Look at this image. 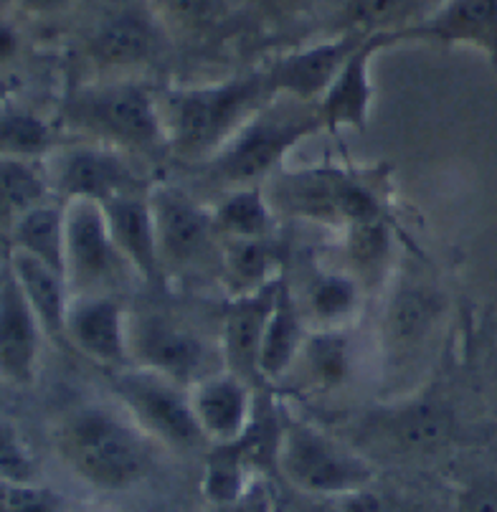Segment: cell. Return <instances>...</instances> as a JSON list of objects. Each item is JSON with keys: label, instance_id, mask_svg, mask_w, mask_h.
Listing matches in <instances>:
<instances>
[{"label": "cell", "instance_id": "ac0fdd59", "mask_svg": "<svg viewBox=\"0 0 497 512\" xmlns=\"http://www.w3.org/2000/svg\"><path fill=\"white\" fill-rule=\"evenodd\" d=\"M366 39L368 36H363V33L343 31L333 41L295 51V54L274 61L267 69L274 97H292L297 102L317 104V99L328 92V87L338 77L345 61L350 59V54Z\"/></svg>", "mask_w": 497, "mask_h": 512}, {"label": "cell", "instance_id": "52a82bcc", "mask_svg": "<svg viewBox=\"0 0 497 512\" xmlns=\"http://www.w3.org/2000/svg\"><path fill=\"white\" fill-rule=\"evenodd\" d=\"M64 125L120 153H158L165 145L158 94L135 79L89 84L64 102Z\"/></svg>", "mask_w": 497, "mask_h": 512}, {"label": "cell", "instance_id": "f35d334b", "mask_svg": "<svg viewBox=\"0 0 497 512\" xmlns=\"http://www.w3.org/2000/svg\"><path fill=\"white\" fill-rule=\"evenodd\" d=\"M18 54V33L8 23L0 21V66L8 64Z\"/></svg>", "mask_w": 497, "mask_h": 512}, {"label": "cell", "instance_id": "7c38bea8", "mask_svg": "<svg viewBox=\"0 0 497 512\" xmlns=\"http://www.w3.org/2000/svg\"><path fill=\"white\" fill-rule=\"evenodd\" d=\"M64 277L71 297L110 295L135 277L112 241L99 203H64Z\"/></svg>", "mask_w": 497, "mask_h": 512}, {"label": "cell", "instance_id": "7a4b0ae2", "mask_svg": "<svg viewBox=\"0 0 497 512\" xmlns=\"http://www.w3.org/2000/svg\"><path fill=\"white\" fill-rule=\"evenodd\" d=\"M274 99L267 69L158 94L165 145L186 163H206Z\"/></svg>", "mask_w": 497, "mask_h": 512}, {"label": "cell", "instance_id": "60d3db41", "mask_svg": "<svg viewBox=\"0 0 497 512\" xmlns=\"http://www.w3.org/2000/svg\"><path fill=\"white\" fill-rule=\"evenodd\" d=\"M264 8L267 11H274V13H284V11H290V6H295L297 0H262Z\"/></svg>", "mask_w": 497, "mask_h": 512}, {"label": "cell", "instance_id": "7402d4cb", "mask_svg": "<svg viewBox=\"0 0 497 512\" xmlns=\"http://www.w3.org/2000/svg\"><path fill=\"white\" fill-rule=\"evenodd\" d=\"M394 36L396 44L406 39L472 44L497 66V0H447L432 16Z\"/></svg>", "mask_w": 497, "mask_h": 512}, {"label": "cell", "instance_id": "30bf717a", "mask_svg": "<svg viewBox=\"0 0 497 512\" xmlns=\"http://www.w3.org/2000/svg\"><path fill=\"white\" fill-rule=\"evenodd\" d=\"M110 386L120 409L158 447L175 449V452L208 447L206 436L201 434L193 416L188 388L135 365L112 371Z\"/></svg>", "mask_w": 497, "mask_h": 512}, {"label": "cell", "instance_id": "e0dca14e", "mask_svg": "<svg viewBox=\"0 0 497 512\" xmlns=\"http://www.w3.org/2000/svg\"><path fill=\"white\" fill-rule=\"evenodd\" d=\"M396 44L394 33H371L358 49L350 54L328 92L317 99V117L325 132L358 130L366 132L373 107L371 61L386 46Z\"/></svg>", "mask_w": 497, "mask_h": 512}, {"label": "cell", "instance_id": "9c48e42d", "mask_svg": "<svg viewBox=\"0 0 497 512\" xmlns=\"http://www.w3.org/2000/svg\"><path fill=\"white\" fill-rule=\"evenodd\" d=\"M158 236L160 267L168 279H188L213 274L221 277L224 239L213 226L211 208L201 206L186 191L155 186L148 193Z\"/></svg>", "mask_w": 497, "mask_h": 512}, {"label": "cell", "instance_id": "8992f818", "mask_svg": "<svg viewBox=\"0 0 497 512\" xmlns=\"http://www.w3.org/2000/svg\"><path fill=\"white\" fill-rule=\"evenodd\" d=\"M274 467L287 485L323 502L368 495L378 477L366 454L290 414L279 416Z\"/></svg>", "mask_w": 497, "mask_h": 512}, {"label": "cell", "instance_id": "277c9868", "mask_svg": "<svg viewBox=\"0 0 497 512\" xmlns=\"http://www.w3.org/2000/svg\"><path fill=\"white\" fill-rule=\"evenodd\" d=\"M378 317V353L383 381L391 388L414 383L449 310V297L432 277L399 262L386 287Z\"/></svg>", "mask_w": 497, "mask_h": 512}, {"label": "cell", "instance_id": "d6a6232c", "mask_svg": "<svg viewBox=\"0 0 497 512\" xmlns=\"http://www.w3.org/2000/svg\"><path fill=\"white\" fill-rule=\"evenodd\" d=\"M429 0H348L345 31L363 33H399L411 26V18Z\"/></svg>", "mask_w": 497, "mask_h": 512}, {"label": "cell", "instance_id": "e575fe53", "mask_svg": "<svg viewBox=\"0 0 497 512\" xmlns=\"http://www.w3.org/2000/svg\"><path fill=\"white\" fill-rule=\"evenodd\" d=\"M0 512H66V505L44 485H16L0 480Z\"/></svg>", "mask_w": 497, "mask_h": 512}, {"label": "cell", "instance_id": "5b68a950", "mask_svg": "<svg viewBox=\"0 0 497 512\" xmlns=\"http://www.w3.org/2000/svg\"><path fill=\"white\" fill-rule=\"evenodd\" d=\"M323 132L315 104L297 102L292 97H274L246 122L219 153L201 163L208 178L226 191L231 188L262 186L279 168L284 158L305 142Z\"/></svg>", "mask_w": 497, "mask_h": 512}, {"label": "cell", "instance_id": "484cf974", "mask_svg": "<svg viewBox=\"0 0 497 512\" xmlns=\"http://www.w3.org/2000/svg\"><path fill=\"white\" fill-rule=\"evenodd\" d=\"M307 333H310V327H307L300 305H297L290 279L284 274L277 289V300H274L272 312H269L262 355H259V371H262L267 386L282 381L295 368Z\"/></svg>", "mask_w": 497, "mask_h": 512}, {"label": "cell", "instance_id": "9a60e30c", "mask_svg": "<svg viewBox=\"0 0 497 512\" xmlns=\"http://www.w3.org/2000/svg\"><path fill=\"white\" fill-rule=\"evenodd\" d=\"M66 348L77 350L107 371H122L127 358V310L120 297H71L64 322Z\"/></svg>", "mask_w": 497, "mask_h": 512}, {"label": "cell", "instance_id": "3957f363", "mask_svg": "<svg viewBox=\"0 0 497 512\" xmlns=\"http://www.w3.org/2000/svg\"><path fill=\"white\" fill-rule=\"evenodd\" d=\"M158 444L122 409L84 404L56 429V449L79 480L102 492H125L148 477Z\"/></svg>", "mask_w": 497, "mask_h": 512}, {"label": "cell", "instance_id": "5bb4252c", "mask_svg": "<svg viewBox=\"0 0 497 512\" xmlns=\"http://www.w3.org/2000/svg\"><path fill=\"white\" fill-rule=\"evenodd\" d=\"M282 277L277 282L267 284L264 289H259V292H254V295L231 297L224 315H221L219 335H216L224 371L241 378L254 391L267 388L262 371H259V355H262L264 330H267L269 312H272L274 300H277V289Z\"/></svg>", "mask_w": 497, "mask_h": 512}, {"label": "cell", "instance_id": "ffe728a7", "mask_svg": "<svg viewBox=\"0 0 497 512\" xmlns=\"http://www.w3.org/2000/svg\"><path fill=\"white\" fill-rule=\"evenodd\" d=\"M168 36L150 16L140 11H122L107 18L89 39V59L99 69H137L163 59Z\"/></svg>", "mask_w": 497, "mask_h": 512}, {"label": "cell", "instance_id": "d590c367", "mask_svg": "<svg viewBox=\"0 0 497 512\" xmlns=\"http://www.w3.org/2000/svg\"><path fill=\"white\" fill-rule=\"evenodd\" d=\"M457 512H497V477L495 474H477L462 482L454 497Z\"/></svg>", "mask_w": 497, "mask_h": 512}, {"label": "cell", "instance_id": "4316f807", "mask_svg": "<svg viewBox=\"0 0 497 512\" xmlns=\"http://www.w3.org/2000/svg\"><path fill=\"white\" fill-rule=\"evenodd\" d=\"M284 274L282 249L267 239H226L221 251V282L231 297L254 295Z\"/></svg>", "mask_w": 497, "mask_h": 512}, {"label": "cell", "instance_id": "74e56055", "mask_svg": "<svg viewBox=\"0 0 497 512\" xmlns=\"http://www.w3.org/2000/svg\"><path fill=\"white\" fill-rule=\"evenodd\" d=\"M323 512H383V510L373 505V502H366V495H361V497H348V500H333L330 502V507H325Z\"/></svg>", "mask_w": 497, "mask_h": 512}, {"label": "cell", "instance_id": "d6986e66", "mask_svg": "<svg viewBox=\"0 0 497 512\" xmlns=\"http://www.w3.org/2000/svg\"><path fill=\"white\" fill-rule=\"evenodd\" d=\"M191 393V409L196 424L208 444L236 442L257 414V393L246 386L241 378L231 376L229 371H219L203 378Z\"/></svg>", "mask_w": 497, "mask_h": 512}, {"label": "cell", "instance_id": "f1b7e54d", "mask_svg": "<svg viewBox=\"0 0 497 512\" xmlns=\"http://www.w3.org/2000/svg\"><path fill=\"white\" fill-rule=\"evenodd\" d=\"M297 363L317 391L343 388L353 376V340L348 330H310ZM295 363V365H297Z\"/></svg>", "mask_w": 497, "mask_h": 512}, {"label": "cell", "instance_id": "836d02e7", "mask_svg": "<svg viewBox=\"0 0 497 512\" xmlns=\"http://www.w3.org/2000/svg\"><path fill=\"white\" fill-rule=\"evenodd\" d=\"M0 480L39 485V459L23 431L6 416H0Z\"/></svg>", "mask_w": 497, "mask_h": 512}, {"label": "cell", "instance_id": "cb8c5ba5", "mask_svg": "<svg viewBox=\"0 0 497 512\" xmlns=\"http://www.w3.org/2000/svg\"><path fill=\"white\" fill-rule=\"evenodd\" d=\"M399 239L391 216L355 224L343 231V269L363 289V295H378L399 269Z\"/></svg>", "mask_w": 497, "mask_h": 512}, {"label": "cell", "instance_id": "4fadbf2b", "mask_svg": "<svg viewBox=\"0 0 497 512\" xmlns=\"http://www.w3.org/2000/svg\"><path fill=\"white\" fill-rule=\"evenodd\" d=\"M46 175L59 203L92 201L104 206L117 196L150 191L127 163L125 153L94 142L51 155V168H46Z\"/></svg>", "mask_w": 497, "mask_h": 512}, {"label": "cell", "instance_id": "2e32d148", "mask_svg": "<svg viewBox=\"0 0 497 512\" xmlns=\"http://www.w3.org/2000/svg\"><path fill=\"white\" fill-rule=\"evenodd\" d=\"M44 327L8 262L0 267V381L28 388L39 378Z\"/></svg>", "mask_w": 497, "mask_h": 512}, {"label": "cell", "instance_id": "6da1fadb", "mask_svg": "<svg viewBox=\"0 0 497 512\" xmlns=\"http://www.w3.org/2000/svg\"><path fill=\"white\" fill-rule=\"evenodd\" d=\"M394 165H307L279 168L264 180L274 216L345 231L388 216Z\"/></svg>", "mask_w": 497, "mask_h": 512}, {"label": "cell", "instance_id": "603a6c76", "mask_svg": "<svg viewBox=\"0 0 497 512\" xmlns=\"http://www.w3.org/2000/svg\"><path fill=\"white\" fill-rule=\"evenodd\" d=\"M292 292L310 330H350L366 302L363 289L345 269H325L315 262L300 287L292 284Z\"/></svg>", "mask_w": 497, "mask_h": 512}, {"label": "cell", "instance_id": "f546056e", "mask_svg": "<svg viewBox=\"0 0 497 512\" xmlns=\"http://www.w3.org/2000/svg\"><path fill=\"white\" fill-rule=\"evenodd\" d=\"M213 226L221 239H267L274 226V211L264 186L224 191L211 208Z\"/></svg>", "mask_w": 497, "mask_h": 512}, {"label": "cell", "instance_id": "1f68e13d", "mask_svg": "<svg viewBox=\"0 0 497 512\" xmlns=\"http://www.w3.org/2000/svg\"><path fill=\"white\" fill-rule=\"evenodd\" d=\"M56 148V130L41 115L23 107L0 109V155L41 160Z\"/></svg>", "mask_w": 497, "mask_h": 512}, {"label": "cell", "instance_id": "4dcf8cb0", "mask_svg": "<svg viewBox=\"0 0 497 512\" xmlns=\"http://www.w3.org/2000/svg\"><path fill=\"white\" fill-rule=\"evenodd\" d=\"M64 203L46 201L28 211L8 234L11 249L49 264L64 274Z\"/></svg>", "mask_w": 497, "mask_h": 512}, {"label": "cell", "instance_id": "d4e9b609", "mask_svg": "<svg viewBox=\"0 0 497 512\" xmlns=\"http://www.w3.org/2000/svg\"><path fill=\"white\" fill-rule=\"evenodd\" d=\"M6 262L11 267L13 277H16L18 287L23 289L31 310L39 317L46 338L54 340L56 345H66L64 322L71 302V292L64 274L18 249L8 251Z\"/></svg>", "mask_w": 497, "mask_h": 512}, {"label": "cell", "instance_id": "44dd1931", "mask_svg": "<svg viewBox=\"0 0 497 512\" xmlns=\"http://www.w3.org/2000/svg\"><path fill=\"white\" fill-rule=\"evenodd\" d=\"M150 191L127 193L104 203V216L110 226L112 241L122 254L135 277L150 287H165L163 267H160L158 236H155L153 208H150Z\"/></svg>", "mask_w": 497, "mask_h": 512}, {"label": "cell", "instance_id": "ab89813d", "mask_svg": "<svg viewBox=\"0 0 497 512\" xmlns=\"http://www.w3.org/2000/svg\"><path fill=\"white\" fill-rule=\"evenodd\" d=\"M26 11L31 13H51V11H59L64 8L69 0H18Z\"/></svg>", "mask_w": 497, "mask_h": 512}, {"label": "cell", "instance_id": "ba28073f", "mask_svg": "<svg viewBox=\"0 0 497 512\" xmlns=\"http://www.w3.org/2000/svg\"><path fill=\"white\" fill-rule=\"evenodd\" d=\"M127 358L142 371L193 388L203 378L224 371L219 343L198 327L165 312H127Z\"/></svg>", "mask_w": 497, "mask_h": 512}, {"label": "cell", "instance_id": "8d00e7d4", "mask_svg": "<svg viewBox=\"0 0 497 512\" xmlns=\"http://www.w3.org/2000/svg\"><path fill=\"white\" fill-rule=\"evenodd\" d=\"M170 13H173L183 26L201 28L211 26L216 18L224 11V3L221 0H168Z\"/></svg>", "mask_w": 497, "mask_h": 512}, {"label": "cell", "instance_id": "8fae6325", "mask_svg": "<svg viewBox=\"0 0 497 512\" xmlns=\"http://www.w3.org/2000/svg\"><path fill=\"white\" fill-rule=\"evenodd\" d=\"M361 431L409 457H434L457 444L462 426L452 398L437 388H426L368 411Z\"/></svg>", "mask_w": 497, "mask_h": 512}, {"label": "cell", "instance_id": "83f0119b", "mask_svg": "<svg viewBox=\"0 0 497 512\" xmlns=\"http://www.w3.org/2000/svg\"><path fill=\"white\" fill-rule=\"evenodd\" d=\"M49 196V175L39 160L0 155V234H11L13 226Z\"/></svg>", "mask_w": 497, "mask_h": 512}]
</instances>
